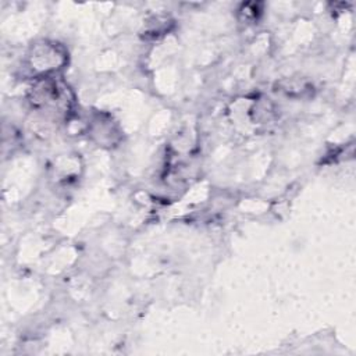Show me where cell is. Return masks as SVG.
Segmentation results:
<instances>
[{"label": "cell", "mask_w": 356, "mask_h": 356, "mask_svg": "<svg viewBox=\"0 0 356 356\" xmlns=\"http://www.w3.org/2000/svg\"><path fill=\"white\" fill-rule=\"evenodd\" d=\"M67 92L68 90L51 76L36 78V83L32 88L31 102L39 110H44L53 114H61L70 106Z\"/></svg>", "instance_id": "obj_1"}, {"label": "cell", "mask_w": 356, "mask_h": 356, "mask_svg": "<svg viewBox=\"0 0 356 356\" xmlns=\"http://www.w3.org/2000/svg\"><path fill=\"white\" fill-rule=\"evenodd\" d=\"M65 51L57 43L42 42L35 44L29 53V67L38 74V78L50 76V72L61 68L65 63Z\"/></svg>", "instance_id": "obj_2"}]
</instances>
